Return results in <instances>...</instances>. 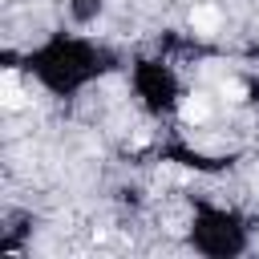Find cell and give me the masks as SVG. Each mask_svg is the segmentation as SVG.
Segmentation results:
<instances>
[{
  "label": "cell",
  "mask_w": 259,
  "mask_h": 259,
  "mask_svg": "<svg viewBox=\"0 0 259 259\" xmlns=\"http://www.w3.org/2000/svg\"><path fill=\"white\" fill-rule=\"evenodd\" d=\"M178 117H182L186 125H202V121L210 117V101H206V93H186V97L178 101Z\"/></svg>",
  "instance_id": "1"
},
{
  "label": "cell",
  "mask_w": 259,
  "mask_h": 259,
  "mask_svg": "<svg viewBox=\"0 0 259 259\" xmlns=\"http://www.w3.org/2000/svg\"><path fill=\"white\" fill-rule=\"evenodd\" d=\"M24 101H28V93L20 89L16 69H4V73H0V105H4V109H20Z\"/></svg>",
  "instance_id": "2"
},
{
  "label": "cell",
  "mask_w": 259,
  "mask_h": 259,
  "mask_svg": "<svg viewBox=\"0 0 259 259\" xmlns=\"http://www.w3.org/2000/svg\"><path fill=\"white\" fill-rule=\"evenodd\" d=\"M219 24H223V12H219L214 4H194V8H190V28H194V32L210 36V32H219Z\"/></svg>",
  "instance_id": "3"
},
{
  "label": "cell",
  "mask_w": 259,
  "mask_h": 259,
  "mask_svg": "<svg viewBox=\"0 0 259 259\" xmlns=\"http://www.w3.org/2000/svg\"><path fill=\"white\" fill-rule=\"evenodd\" d=\"M219 93H223L227 101H247V85H243L239 77H223V85H219Z\"/></svg>",
  "instance_id": "4"
}]
</instances>
